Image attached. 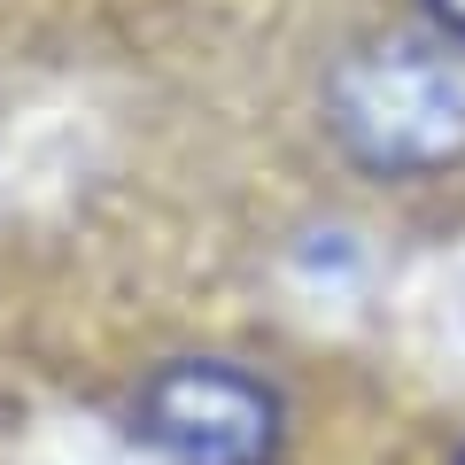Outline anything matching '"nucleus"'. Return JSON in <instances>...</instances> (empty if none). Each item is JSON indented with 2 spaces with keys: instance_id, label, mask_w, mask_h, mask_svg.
<instances>
[{
  "instance_id": "nucleus-1",
  "label": "nucleus",
  "mask_w": 465,
  "mask_h": 465,
  "mask_svg": "<svg viewBox=\"0 0 465 465\" xmlns=\"http://www.w3.org/2000/svg\"><path fill=\"white\" fill-rule=\"evenodd\" d=\"M318 116L341 163L411 186L465 163V54L434 32L349 39L318 78Z\"/></svg>"
},
{
  "instance_id": "nucleus-2",
  "label": "nucleus",
  "mask_w": 465,
  "mask_h": 465,
  "mask_svg": "<svg viewBox=\"0 0 465 465\" xmlns=\"http://www.w3.org/2000/svg\"><path fill=\"white\" fill-rule=\"evenodd\" d=\"M133 434L163 465H280L287 396L241 357H163L133 388Z\"/></svg>"
},
{
  "instance_id": "nucleus-3",
  "label": "nucleus",
  "mask_w": 465,
  "mask_h": 465,
  "mask_svg": "<svg viewBox=\"0 0 465 465\" xmlns=\"http://www.w3.org/2000/svg\"><path fill=\"white\" fill-rule=\"evenodd\" d=\"M419 16H427V32L442 39V47L465 54V0H419Z\"/></svg>"
},
{
  "instance_id": "nucleus-4",
  "label": "nucleus",
  "mask_w": 465,
  "mask_h": 465,
  "mask_svg": "<svg viewBox=\"0 0 465 465\" xmlns=\"http://www.w3.org/2000/svg\"><path fill=\"white\" fill-rule=\"evenodd\" d=\"M458 465H465V450H458Z\"/></svg>"
}]
</instances>
